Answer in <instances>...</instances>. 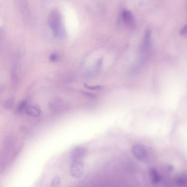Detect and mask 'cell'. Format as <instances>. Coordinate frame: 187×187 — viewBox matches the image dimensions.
<instances>
[{"mask_svg":"<svg viewBox=\"0 0 187 187\" xmlns=\"http://www.w3.org/2000/svg\"><path fill=\"white\" fill-rule=\"evenodd\" d=\"M13 105V102L11 100H8L6 102L5 104V107L7 108H11Z\"/></svg>","mask_w":187,"mask_h":187,"instance_id":"9a60e30c","label":"cell"},{"mask_svg":"<svg viewBox=\"0 0 187 187\" xmlns=\"http://www.w3.org/2000/svg\"><path fill=\"white\" fill-rule=\"evenodd\" d=\"M187 25H185V26L183 27L182 30H181V34L182 35H186V34H187Z\"/></svg>","mask_w":187,"mask_h":187,"instance_id":"2e32d148","label":"cell"},{"mask_svg":"<svg viewBox=\"0 0 187 187\" xmlns=\"http://www.w3.org/2000/svg\"><path fill=\"white\" fill-rule=\"evenodd\" d=\"M49 60L52 62H57L60 60L59 55L56 53H52L49 57Z\"/></svg>","mask_w":187,"mask_h":187,"instance_id":"30bf717a","label":"cell"},{"mask_svg":"<svg viewBox=\"0 0 187 187\" xmlns=\"http://www.w3.org/2000/svg\"><path fill=\"white\" fill-rule=\"evenodd\" d=\"M176 183L179 185H183L186 183V178L183 176L178 177L176 180Z\"/></svg>","mask_w":187,"mask_h":187,"instance_id":"7c38bea8","label":"cell"},{"mask_svg":"<svg viewBox=\"0 0 187 187\" xmlns=\"http://www.w3.org/2000/svg\"><path fill=\"white\" fill-rule=\"evenodd\" d=\"M151 39H152V33L151 31L148 29L146 31L143 39L141 43L140 47V54L142 60L146 59L148 54L151 48Z\"/></svg>","mask_w":187,"mask_h":187,"instance_id":"7a4b0ae2","label":"cell"},{"mask_svg":"<svg viewBox=\"0 0 187 187\" xmlns=\"http://www.w3.org/2000/svg\"><path fill=\"white\" fill-rule=\"evenodd\" d=\"M49 25L54 36L61 38L64 35L63 27L62 16L57 9H53L50 12L49 16Z\"/></svg>","mask_w":187,"mask_h":187,"instance_id":"6da1fadb","label":"cell"},{"mask_svg":"<svg viewBox=\"0 0 187 187\" xmlns=\"http://www.w3.org/2000/svg\"><path fill=\"white\" fill-rule=\"evenodd\" d=\"M132 152L138 160L144 161L148 158V152L146 148L141 144H136L132 146Z\"/></svg>","mask_w":187,"mask_h":187,"instance_id":"277c9868","label":"cell"},{"mask_svg":"<svg viewBox=\"0 0 187 187\" xmlns=\"http://www.w3.org/2000/svg\"><path fill=\"white\" fill-rule=\"evenodd\" d=\"M85 87L91 90H100L103 88L101 86H88L87 85H85Z\"/></svg>","mask_w":187,"mask_h":187,"instance_id":"5bb4252c","label":"cell"},{"mask_svg":"<svg viewBox=\"0 0 187 187\" xmlns=\"http://www.w3.org/2000/svg\"><path fill=\"white\" fill-rule=\"evenodd\" d=\"M122 18L125 24L128 26L131 27L133 24V16L130 11H124L122 12Z\"/></svg>","mask_w":187,"mask_h":187,"instance_id":"8992f818","label":"cell"},{"mask_svg":"<svg viewBox=\"0 0 187 187\" xmlns=\"http://www.w3.org/2000/svg\"><path fill=\"white\" fill-rule=\"evenodd\" d=\"M60 181L59 177H54V178L52 179L51 182V185L52 187H58L60 185Z\"/></svg>","mask_w":187,"mask_h":187,"instance_id":"4fadbf2b","label":"cell"},{"mask_svg":"<svg viewBox=\"0 0 187 187\" xmlns=\"http://www.w3.org/2000/svg\"><path fill=\"white\" fill-rule=\"evenodd\" d=\"M150 176L152 179V182L154 184H157L161 181V176L157 171L154 168H152L150 171Z\"/></svg>","mask_w":187,"mask_h":187,"instance_id":"ba28073f","label":"cell"},{"mask_svg":"<svg viewBox=\"0 0 187 187\" xmlns=\"http://www.w3.org/2000/svg\"><path fill=\"white\" fill-rule=\"evenodd\" d=\"M84 174V166L81 161H73L70 166V174L74 178H80Z\"/></svg>","mask_w":187,"mask_h":187,"instance_id":"3957f363","label":"cell"},{"mask_svg":"<svg viewBox=\"0 0 187 187\" xmlns=\"http://www.w3.org/2000/svg\"><path fill=\"white\" fill-rule=\"evenodd\" d=\"M27 113L34 117H39L41 114V110L35 106H30L27 108Z\"/></svg>","mask_w":187,"mask_h":187,"instance_id":"52a82bcc","label":"cell"},{"mask_svg":"<svg viewBox=\"0 0 187 187\" xmlns=\"http://www.w3.org/2000/svg\"><path fill=\"white\" fill-rule=\"evenodd\" d=\"M27 103L25 101H22L18 106V111L21 113L25 109H27Z\"/></svg>","mask_w":187,"mask_h":187,"instance_id":"8fae6325","label":"cell"},{"mask_svg":"<svg viewBox=\"0 0 187 187\" xmlns=\"http://www.w3.org/2000/svg\"><path fill=\"white\" fill-rule=\"evenodd\" d=\"M86 154V150L83 147L78 146L74 149L71 154L73 161H81Z\"/></svg>","mask_w":187,"mask_h":187,"instance_id":"5b68a950","label":"cell"},{"mask_svg":"<svg viewBox=\"0 0 187 187\" xmlns=\"http://www.w3.org/2000/svg\"><path fill=\"white\" fill-rule=\"evenodd\" d=\"M19 7H20V10H22V13H25V14L27 16L28 15V5H27V0H18Z\"/></svg>","mask_w":187,"mask_h":187,"instance_id":"9c48e42d","label":"cell"}]
</instances>
